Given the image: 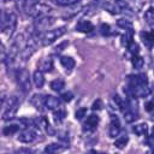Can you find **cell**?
<instances>
[{
	"label": "cell",
	"mask_w": 154,
	"mask_h": 154,
	"mask_svg": "<svg viewBox=\"0 0 154 154\" xmlns=\"http://www.w3.org/2000/svg\"><path fill=\"white\" fill-rule=\"evenodd\" d=\"M6 55H7V52L5 49V46L2 45V42L0 41V63L5 61L6 60Z\"/></svg>",
	"instance_id": "obj_32"
},
{
	"label": "cell",
	"mask_w": 154,
	"mask_h": 154,
	"mask_svg": "<svg viewBox=\"0 0 154 154\" xmlns=\"http://www.w3.org/2000/svg\"><path fill=\"white\" fill-rule=\"evenodd\" d=\"M85 114H87V108H79V109L76 111L75 117H76L77 120H82L83 117H85Z\"/></svg>",
	"instance_id": "obj_29"
},
{
	"label": "cell",
	"mask_w": 154,
	"mask_h": 154,
	"mask_svg": "<svg viewBox=\"0 0 154 154\" xmlns=\"http://www.w3.org/2000/svg\"><path fill=\"white\" fill-rule=\"evenodd\" d=\"M152 119H153V120H154V116H153V118H152Z\"/></svg>",
	"instance_id": "obj_44"
},
{
	"label": "cell",
	"mask_w": 154,
	"mask_h": 154,
	"mask_svg": "<svg viewBox=\"0 0 154 154\" xmlns=\"http://www.w3.org/2000/svg\"><path fill=\"white\" fill-rule=\"evenodd\" d=\"M53 117H54V120H55L57 123H61V122L65 119V117H66V112H65V109L57 108V111L54 109Z\"/></svg>",
	"instance_id": "obj_23"
},
{
	"label": "cell",
	"mask_w": 154,
	"mask_h": 154,
	"mask_svg": "<svg viewBox=\"0 0 154 154\" xmlns=\"http://www.w3.org/2000/svg\"><path fill=\"white\" fill-rule=\"evenodd\" d=\"M65 46H67V42H64V43L59 45L58 47H55V52H61V51L64 49V47H65Z\"/></svg>",
	"instance_id": "obj_38"
},
{
	"label": "cell",
	"mask_w": 154,
	"mask_h": 154,
	"mask_svg": "<svg viewBox=\"0 0 154 154\" xmlns=\"http://www.w3.org/2000/svg\"><path fill=\"white\" fill-rule=\"evenodd\" d=\"M144 108H146V111L152 112V111L154 109V99H152V100L147 101V102L144 103Z\"/></svg>",
	"instance_id": "obj_35"
},
{
	"label": "cell",
	"mask_w": 154,
	"mask_h": 154,
	"mask_svg": "<svg viewBox=\"0 0 154 154\" xmlns=\"http://www.w3.org/2000/svg\"><path fill=\"white\" fill-rule=\"evenodd\" d=\"M90 154H107V153H97V152H95V150H91Z\"/></svg>",
	"instance_id": "obj_39"
},
{
	"label": "cell",
	"mask_w": 154,
	"mask_h": 154,
	"mask_svg": "<svg viewBox=\"0 0 154 154\" xmlns=\"http://www.w3.org/2000/svg\"><path fill=\"white\" fill-rule=\"evenodd\" d=\"M60 64L66 69L67 71H71L75 67V60L71 57H61L60 58Z\"/></svg>",
	"instance_id": "obj_16"
},
{
	"label": "cell",
	"mask_w": 154,
	"mask_h": 154,
	"mask_svg": "<svg viewBox=\"0 0 154 154\" xmlns=\"http://www.w3.org/2000/svg\"><path fill=\"white\" fill-rule=\"evenodd\" d=\"M128 48H129V51L131 52V54H132V55H136V54H138V52H140V51H138V45H137V43H135L134 41L128 46Z\"/></svg>",
	"instance_id": "obj_31"
},
{
	"label": "cell",
	"mask_w": 154,
	"mask_h": 154,
	"mask_svg": "<svg viewBox=\"0 0 154 154\" xmlns=\"http://www.w3.org/2000/svg\"><path fill=\"white\" fill-rule=\"evenodd\" d=\"M91 108H93L94 111H99V109H101V108H102V101H101L100 99L95 100V101L93 102V106H91Z\"/></svg>",
	"instance_id": "obj_34"
},
{
	"label": "cell",
	"mask_w": 154,
	"mask_h": 154,
	"mask_svg": "<svg viewBox=\"0 0 154 154\" xmlns=\"http://www.w3.org/2000/svg\"><path fill=\"white\" fill-rule=\"evenodd\" d=\"M153 136H154V128H153Z\"/></svg>",
	"instance_id": "obj_41"
},
{
	"label": "cell",
	"mask_w": 154,
	"mask_h": 154,
	"mask_svg": "<svg viewBox=\"0 0 154 154\" xmlns=\"http://www.w3.org/2000/svg\"><path fill=\"white\" fill-rule=\"evenodd\" d=\"M1 23H2V13H1V10H0V26H1Z\"/></svg>",
	"instance_id": "obj_40"
},
{
	"label": "cell",
	"mask_w": 154,
	"mask_h": 154,
	"mask_svg": "<svg viewBox=\"0 0 154 154\" xmlns=\"http://www.w3.org/2000/svg\"><path fill=\"white\" fill-rule=\"evenodd\" d=\"M132 131L138 135V136H143V135H147L148 132V125L144 124V123H141V124H137L132 128Z\"/></svg>",
	"instance_id": "obj_17"
},
{
	"label": "cell",
	"mask_w": 154,
	"mask_h": 154,
	"mask_svg": "<svg viewBox=\"0 0 154 154\" xmlns=\"http://www.w3.org/2000/svg\"><path fill=\"white\" fill-rule=\"evenodd\" d=\"M116 1H122V0H116Z\"/></svg>",
	"instance_id": "obj_43"
},
{
	"label": "cell",
	"mask_w": 154,
	"mask_h": 154,
	"mask_svg": "<svg viewBox=\"0 0 154 154\" xmlns=\"http://www.w3.org/2000/svg\"><path fill=\"white\" fill-rule=\"evenodd\" d=\"M132 65H134V67L136 70H141L143 67V65H144V60L138 54L132 55Z\"/></svg>",
	"instance_id": "obj_24"
},
{
	"label": "cell",
	"mask_w": 154,
	"mask_h": 154,
	"mask_svg": "<svg viewBox=\"0 0 154 154\" xmlns=\"http://www.w3.org/2000/svg\"><path fill=\"white\" fill-rule=\"evenodd\" d=\"M51 11V7L45 5V4H41V2H36L34 6H31L26 12L34 17V18H38V17H42V16H47Z\"/></svg>",
	"instance_id": "obj_5"
},
{
	"label": "cell",
	"mask_w": 154,
	"mask_h": 154,
	"mask_svg": "<svg viewBox=\"0 0 154 154\" xmlns=\"http://www.w3.org/2000/svg\"><path fill=\"white\" fill-rule=\"evenodd\" d=\"M57 137L59 138V141H61V142H63V144H64L65 147H69V135H67L66 132L60 131V132H58Z\"/></svg>",
	"instance_id": "obj_28"
},
{
	"label": "cell",
	"mask_w": 154,
	"mask_h": 154,
	"mask_svg": "<svg viewBox=\"0 0 154 154\" xmlns=\"http://www.w3.org/2000/svg\"><path fill=\"white\" fill-rule=\"evenodd\" d=\"M55 19L51 16H42V17H38L36 18L35 23H34V32L37 34V35H41L43 32H46L53 24H54Z\"/></svg>",
	"instance_id": "obj_3"
},
{
	"label": "cell",
	"mask_w": 154,
	"mask_h": 154,
	"mask_svg": "<svg viewBox=\"0 0 154 154\" xmlns=\"http://www.w3.org/2000/svg\"><path fill=\"white\" fill-rule=\"evenodd\" d=\"M49 85H51V89H52V90H54V91H61V90L65 88V82H64L63 79L58 78V79L52 81Z\"/></svg>",
	"instance_id": "obj_20"
},
{
	"label": "cell",
	"mask_w": 154,
	"mask_h": 154,
	"mask_svg": "<svg viewBox=\"0 0 154 154\" xmlns=\"http://www.w3.org/2000/svg\"><path fill=\"white\" fill-rule=\"evenodd\" d=\"M120 130H122V126H120V122H119L118 117L117 116H112L111 122H109V126H108V135H109V137L114 138L116 136L119 135Z\"/></svg>",
	"instance_id": "obj_8"
},
{
	"label": "cell",
	"mask_w": 154,
	"mask_h": 154,
	"mask_svg": "<svg viewBox=\"0 0 154 154\" xmlns=\"http://www.w3.org/2000/svg\"><path fill=\"white\" fill-rule=\"evenodd\" d=\"M5 101H6V94L4 91H0V108L4 106Z\"/></svg>",
	"instance_id": "obj_37"
},
{
	"label": "cell",
	"mask_w": 154,
	"mask_h": 154,
	"mask_svg": "<svg viewBox=\"0 0 154 154\" xmlns=\"http://www.w3.org/2000/svg\"><path fill=\"white\" fill-rule=\"evenodd\" d=\"M142 37H143V42L150 47L152 45H154V31L150 32H142Z\"/></svg>",
	"instance_id": "obj_22"
},
{
	"label": "cell",
	"mask_w": 154,
	"mask_h": 154,
	"mask_svg": "<svg viewBox=\"0 0 154 154\" xmlns=\"http://www.w3.org/2000/svg\"><path fill=\"white\" fill-rule=\"evenodd\" d=\"M30 102L34 105L35 108H37V109H42V107L45 106V97H43L42 95H40V94H35V95L31 97Z\"/></svg>",
	"instance_id": "obj_15"
},
{
	"label": "cell",
	"mask_w": 154,
	"mask_h": 154,
	"mask_svg": "<svg viewBox=\"0 0 154 154\" xmlns=\"http://www.w3.org/2000/svg\"><path fill=\"white\" fill-rule=\"evenodd\" d=\"M53 2L58 6H72L78 2V0H53Z\"/></svg>",
	"instance_id": "obj_27"
},
{
	"label": "cell",
	"mask_w": 154,
	"mask_h": 154,
	"mask_svg": "<svg viewBox=\"0 0 154 154\" xmlns=\"http://www.w3.org/2000/svg\"><path fill=\"white\" fill-rule=\"evenodd\" d=\"M97 124H99V117L96 114H90L87 118V120L84 122V124H83V130L88 131V132L89 131H94L96 129Z\"/></svg>",
	"instance_id": "obj_9"
},
{
	"label": "cell",
	"mask_w": 154,
	"mask_h": 154,
	"mask_svg": "<svg viewBox=\"0 0 154 154\" xmlns=\"http://www.w3.org/2000/svg\"><path fill=\"white\" fill-rule=\"evenodd\" d=\"M152 154H154V149H153V150H152Z\"/></svg>",
	"instance_id": "obj_42"
},
{
	"label": "cell",
	"mask_w": 154,
	"mask_h": 154,
	"mask_svg": "<svg viewBox=\"0 0 154 154\" xmlns=\"http://www.w3.org/2000/svg\"><path fill=\"white\" fill-rule=\"evenodd\" d=\"M122 42H123V45H125L126 47L134 41V31H132V28L131 29H126L125 30V34L123 35V37H122Z\"/></svg>",
	"instance_id": "obj_18"
},
{
	"label": "cell",
	"mask_w": 154,
	"mask_h": 154,
	"mask_svg": "<svg viewBox=\"0 0 154 154\" xmlns=\"http://www.w3.org/2000/svg\"><path fill=\"white\" fill-rule=\"evenodd\" d=\"M16 24H17V18L13 13H11V14L5 17V20H2L1 26H2L4 31L7 32V35H11L12 31L14 30V28H16Z\"/></svg>",
	"instance_id": "obj_6"
},
{
	"label": "cell",
	"mask_w": 154,
	"mask_h": 154,
	"mask_svg": "<svg viewBox=\"0 0 154 154\" xmlns=\"http://www.w3.org/2000/svg\"><path fill=\"white\" fill-rule=\"evenodd\" d=\"M16 81L23 93H29L31 90V79L28 70L18 69L16 71Z\"/></svg>",
	"instance_id": "obj_2"
},
{
	"label": "cell",
	"mask_w": 154,
	"mask_h": 154,
	"mask_svg": "<svg viewBox=\"0 0 154 154\" xmlns=\"http://www.w3.org/2000/svg\"><path fill=\"white\" fill-rule=\"evenodd\" d=\"M18 130H19V126H18L17 124H11V125H7V126L4 128L2 134H4L5 136H12V135H14Z\"/></svg>",
	"instance_id": "obj_21"
},
{
	"label": "cell",
	"mask_w": 154,
	"mask_h": 154,
	"mask_svg": "<svg viewBox=\"0 0 154 154\" xmlns=\"http://www.w3.org/2000/svg\"><path fill=\"white\" fill-rule=\"evenodd\" d=\"M18 108H19V100L17 96H11V99L8 100V103H7V107L4 112V116H2V120H12L17 112H18Z\"/></svg>",
	"instance_id": "obj_4"
},
{
	"label": "cell",
	"mask_w": 154,
	"mask_h": 154,
	"mask_svg": "<svg viewBox=\"0 0 154 154\" xmlns=\"http://www.w3.org/2000/svg\"><path fill=\"white\" fill-rule=\"evenodd\" d=\"M14 154H34V152L30 148H19Z\"/></svg>",
	"instance_id": "obj_36"
},
{
	"label": "cell",
	"mask_w": 154,
	"mask_h": 154,
	"mask_svg": "<svg viewBox=\"0 0 154 154\" xmlns=\"http://www.w3.org/2000/svg\"><path fill=\"white\" fill-rule=\"evenodd\" d=\"M128 141H129V137H128L126 135H123V136L118 137V138L114 141V147H117V148L122 149V148H124V147L126 146Z\"/></svg>",
	"instance_id": "obj_25"
},
{
	"label": "cell",
	"mask_w": 154,
	"mask_h": 154,
	"mask_svg": "<svg viewBox=\"0 0 154 154\" xmlns=\"http://www.w3.org/2000/svg\"><path fill=\"white\" fill-rule=\"evenodd\" d=\"M143 18L148 25H154V7H148L144 12Z\"/></svg>",
	"instance_id": "obj_19"
},
{
	"label": "cell",
	"mask_w": 154,
	"mask_h": 154,
	"mask_svg": "<svg viewBox=\"0 0 154 154\" xmlns=\"http://www.w3.org/2000/svg\"><path fill=\"white\" fill-rule=\"evenodd\" d=\"M65 102H69V101H71L72 100V97H73V94L71 93V91H65V93H63L61 94V96H60Z\"/></svg>",
	"instance_id": "obj_33"
},
{
	"label": "cell",
	"mask_w": 154,
	"mask_h": 154,
	"mask_svg": "<svg viewBox=\"0 0 154 154\" xmlns=\"http://www.w3.org/2000/svg\"><path fill=\"white\" fill-rule=\"evenodd\" d=\"M52 69H53V61L49 58L42 59L38 64V70H41L42 72H49L52 71Z\"/></svg>",
	"instance_id": "obj_14"
},
{
	"label": "cell",
	"mask_w": 154,
	"mask_h": 154,
	"mask_svg": "<svg viewBox=\"0 0 154 154\" xmlns=\"http://www.w3.org/2000/svg\"><path fill=\"white\" fill-rule=\"evenodd\" d=\"M32 82H34L36 88H42L43 87V84H45V76H43V72L41 70H36L32 73Z\"/></svg>",
	"instance_id": "obj_12"
},
{
	"label": "cell",
	"mask_w": 154,
	"mask_h": 154,
	"mask_svg": "<svg viewBox=\"0 0 154 154\" xmlns=\"http://www.w3.org/2000/svg\"><path fill=\"white\" fill-rule=\"evenodd\" d=\"M117 25L120 26V28H123L124 30L132 28V23L130 20H128V19H118L117 20Z\"/></svg>",
	"instance_id": "obj_26"
},
{
	"label": "cell",
	"mask_w": 154,
	"mask_h": 154,
	"mask_svg": "<svg viewBox=\"0 0 154 154\" xmlns=\"http://www.w3.org/2000/svg\"><path fill=\"white\" fill-rule=\"evenodd\" d=\"M65 32H66V28H65V26H60V28H57V29L47 30L46 32H43V34L40 35L41 45H42V46H49V45H52L55 40H58L59 37H61Z\"/></svg>",
	"instance_id": "obj_1"
},
{
	"label": "cell",
	"mask_w": 154,
	"mask_h": 154,
	"mask_svg": "<svg viewBox=\"0 0 154 154\" xmlns=\"http://www.w3.org/2000/svg\"><path fill=\"white\" fill-rule=\"evenodd\" d=\"M37 137V134L34 129L29 128V129H25L24 131H22L18 136V141L22 142V143H31L36 140Z\"/></svg>",
	"instance_id": "obj_7"
},
{
	"label": "cell",
	"mask_w": 154,
	"mask_h": 154,
	"mask_svg": "<svg viewBox=\"0 0 154 154\" xmlns=\"http://www.w3.org/2000/svg\"><path fill=\"white\" fill-rule=\"evenodd\" d=\"M93 29H94V26L89 20H79L76 25V30H78L81 32H90Z\"/></svg>",
	"instance_id": "obj_13"
},
{
	"label": "cell",
	"mask_w": 154,
	"mask_h": 154,
	"mask_svg": "<svg viewBox=\"0 0 154 154\" xmlns=\"http://www.w3.org/2000/svg\"><path fill=\"white\" fill-rule=\"evenodd\" d=\"M65 148H66V147H65L64 144H61V143H51V144L46 146L45 152H46L47 154H59V153H61Z\"/></svg>",
	"instance_id": "obj_11"
},
{
	"label": "cell",
	"mask_w": 154,
	"mask_h": 154,
	"mask_svg": "<svg viewBox=\"0 0 154 154\" xmlns=\"http://www.w3.org/2000/svg\"><path fill=\"white\" fill-rule=\"evenodd\" d=\"M100 32H101L102 35H105V36H108V35L111 34V28H109V25H108V24H101V25H100Z\"/></svg>",
	"instance_id": "obj_30"
},
{
	"label": "cell",
	"mask_w": 154,
	"mask_h": 154,
	"mask_svg": "<svg viewBox=\"0 0 154 154\" xmlns=\"http://www.w3.org/2000/svg\"><path fill=\"white\" fill-rule=\"evenodd\" d=\"M60 106V100L57 97V96H53V95H47L45 97V107L47 109H51V111H54L57 108H59Z\"/></svg>",
	"instance_id": "obj_10"
}]
</instances>
